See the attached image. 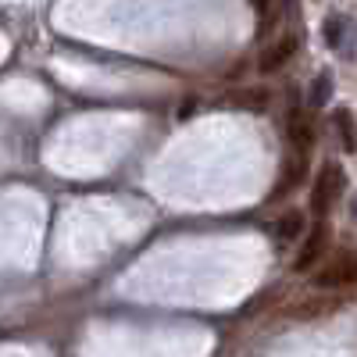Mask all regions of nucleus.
<instances>
[{
    "label": "nucleus",
    "mask_w": 357,
    "mask_h": 357,
    "mask_svg": "<svg viewBox=\"0 0 357 357\" xmlns=\"http://www.w3.org/2000/svg\"><path fill=\"white\" fill-rule=\"evenodd\" d=\"M340 186H343V172H340V165H325L321 175H318V183H314V190H311V211H314L318 218L336 204Z\"/></svg>",
    "instance_id": "nucleus-1"
},
{
    "label": "nucleus",
    "mask_w": 357,
    "mask_h": 357,
    "mask_svg": "<svg viewBox=\"0 0 357 357\" xmlns=\"http://www.w3.org/2000/svg\"><path fill=\"white\" fill-rule=\"evenodd\" d=\"M314 282H318L321 289H336V286L357 282V254H354V250H343L336 261H329V264H325L321 272L314 275Z\"/></svg>",
    "instance_id": "nucleus-2"
},
{
    "label": "nucleus",
    "mask_w": 357,
    "mask_h": 357,
    "mask_svg": "<svg viewBox=\"0 0 357 357\" xmlns=\"http://www.w3.org/2000/svg\"><path fill=\"white\" fill-rule=\"evenodd\" d=\"M325 247H329V225H325V222H318L314 225V232L307 236V243H304V250L301 254H296V261H293V268H296V272H307V268L325 254Z\"/></svg>",
    "instance_id": "nucleus-3"
},
{
    "label": "nucleus",
    "mask_w": 357,
    "mask_h": 357,
    "mask_svg": "<svg viewBox=\"0 0 357 357\" xmlns=\"http://www.w3.org/2000/svg\"><path fill=\"white\" fill-rule=\"evenodd\" d=\"M293 54H296V36H282V40H275L272 47H268V50L261 54L257 68H261V72H279Z\"/></svg>",
    "instance_id": "nucleus-4"
},
{
    "label": "nucleus",
    "mask_w": 357,
    "mask_h": 357,
    "mask_svg": "<svg viewBox=\"0 0 357 357\" xmlns=\"http://www.w3.org/2000/svg\"><path fill=\"white\" fill-rule=\"evenodd\" d=\"M289 143H293V151H304V154L314 146V122L304 111L289 114Z\"/></svg>",
    "instance_id": "nucleus-5"
},
{
    "label": "nucleus",
    "mask_w": 357,
    "mask_h": 357,
    "mask_svg": "<svg viewBox=\"0 0 357 357\" xmlns=\"http://www.w3.org/2000/svg\"><path fill=\"white\" fill-rule=\"evenodd\" d=\"M304 178V151H296L289 161H286V172H282V178L275 183V190H272V200H279V197H286L296 183Z\"/></svg>",
    "instance_id": "nucleus-6"
},
{
    "label": "nucleus",
    "mask_w": 357,
    "mask_h": 357,
    "mask_svg": "<svg viewBox=\"0 0 357 357\" xmlns=\"http://www.w3.org/2000/svg\"><path fill=\"white\" fill-rule=\"evenodd\" d=\"M229 104L240 107V111H264L268 107V93H264V89H257V86L236 89V93H229Z\"/></svg>",
    "instance_id": "nucleus-7"
},
{
    "label": "nucleus",
    "mask_w": 357,
    "mask_h": 357,
    "mask_svg": "<svg viewBox=\"0 0 357 357\" xmlns=\"http://www.w3.org/2000/svg\"><path fill=\"white\" fill-rule=\"evenodd\" d=\"M336 126H340V139H343V146H347V151H357V129H354V114H350L347 107H340V111H336Z\"/></svg>",
    "instance_id": "nucleus-8"
},
{
    "label": "nucleus",
    "mask_w": 357,
    "mask_h": 357,
    "mask_svg": "<svg viewBox=\"0 0 357 357\" xmlns=\"http://www.w3.org/2000/svg\"><path fill=\"white\" fill-rule=\"evenodd\" d=\"M301 229H304V215H301V211H289V215L279 218L275 236H279V240H296V236H301Z\"/></svg>",
    "instance_id": "nucleus-9"
},
{
    "label": "nucleus",
    "mask_w": 357,
    "mask_h": 357,
    "mask_svg": "<svg viewBox=\"0 0 357 357\" xmlns=\"http://www.w3.org/2000/svg\"><path fill=\"white\" fill-rule=\"evenodd\" d=\"M336 301H301V307H293V314H301V318H311V314H325V311H333Z\"/></svg>",
    "instance_id": "nucleus-10"
},
{
    "label": "nucleus",
    "mask_w": 357,
    "mask_h": 357,
    "mask_svg": "<svg viewBox=\"0 0 357 357\" xmlns=\"http://www.w3.org/2000/svg\"><path fill=\"white\" fill-rule=\"evenodd\" d=\"M325 100H329V79H318L314 82V93H311V104H325Z\"/></svg>",
    "instance_id": "nucleus-11"
},
{
    "label": "nucleus",
    "mask_w": 357,
    "mask_h": 357,
    "mask_svg": "<svg viewBox=\"0 0 357 357\" xmlns=\"http://www.w3.org/2000/svg\"><path fill=\"white\" fill-rule=\"evenodd\" d=\"M325 36H329V43H340V18H329V25H325Z\"/></svg>",
    "instance_id": "nucleus-12"
},
{
    "label": "nucleus",
    "mask_w": 357,
    "mask_h": 357,
    "mask_svg": "<svg viewBox=\"0 0 357 357\" xmlns=\"http://www.w3.org/2000/svg\"><path fill=\"white\" fill-rule=\"evenodd\" d=\"M268 4V0H254V8H264Z\"/></svg>",
    "instance_id": "nucleus-13"
},
{
    "label": "nucleus",
    "mask_w": 357,
    "mask_h": 357,
    "mask_svg": "<svg viewBox=\"0 0 357 357\" xmlns=\"http://www.w3.org/2000/svg\"><path fill=\"white\" fill-rule=\"evenodd\" d=\"M354 215H357V200H354Z\"/></svg>",
    "instance_id": "nucleus-14"
}]
</instances>
